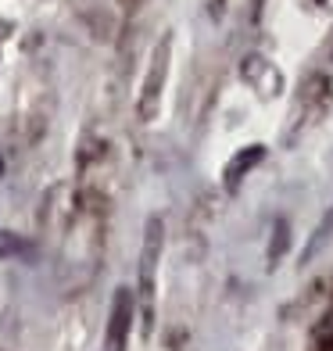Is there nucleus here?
<instances>
[{
  "label": "nucleus",
  "instance_id": "obj_1",
  "mask_svg": "<svg viewBox=\"0 0 333 351\" xmlns=\"http://www.w3.org/2000/svg\"><path fill=\"white\" fill-rule=\"evenodd\" d=\"M165 247V219L151 215L144 226V247H140V283H136V305L144 315V337L154 330V283H158V262Z\"/></svg>",
  "mask_w": 333,
  "mask_h": 351
},
{
  "label": "nucleus",
  "instance_id": "obj_12",
  "mask_svg": "<svg viewBox=\"0 0 333 351\" xmlns=\"http://www.w3.org/2000/svg\"><path fill=\"white\" fill-rule=\"evenodd\" d=\"M315 4H326V0H315Z\"/></svg>",
  "mask_w": 333,
  "mask_h": 351
},
{
  "label": "nucleus",
  "instance_id": "obj_7",
  "mask_svg": "<svg viewBox=\"0 0 333 351\" xmlns=\"http://www.w3.org/2000/svg\"><path fill=\"white\" fill-rule=\"evenodd\" d=\"M287 247H291V226H287V219H276V226H273V244H269V269H276V265L283 262Z\"/></svg>",
  "mask_w": 333,
  "mask_h": 351
},
{
  "label": "nucleus",
  "instance_id": "obj_9",
  "mask_svg": "<svg viewBox=\"0 0 333 351\" xmlns=\"http://www.w3.org/2000/svg\"><path fill=\"white\" fill-rule=\"evenodd\" d=\"M22 251H25V244L18 241V237L0 230V258H14V254H22Z\"/></svg>",
  "mask_w": 333,
  "mask_h": 351
},
{
  "label": "nucleus",
  "instance_id": "obj_4",
  "mask_svg": "<svg viewBox=\"0 0 333 351\" xmlns=\"http://www.w3.org/2000/svg\"><path fill=\"white\" fill-rule=\"evenodd\" d=\"M241 79L258 93L262 101H276L280 93L287 90V79H283V72H280L265 54H244V58H241Z\"/></svg>",
  "mask_w": 333,
  "mask_h": 351
},
{
  "label": "nucleus",
  "instance_id": "obj_5",
  "mask_svg": "<svg viewBox=\"0 0 333 351\" xmlns=\"http://www.w3.org/2000/svg\"><path fill=\"white\" fill-rule=\"evenodd\" d=\"M330 97H333L330 75H326V72H312V75L305 79V86H301V93H297V111H294L297 130L319 119L323 111H326V104H330Z\"/></svg>",
  "mask_w": 333,
  "mask_h": 351
},
{
  "label": "nucleus",
  "instance_id": "obj_3",
  "mask_svg": "<svg viewBox=\"0 0 333 351\" xmlns=\"http://www.w3.org/2000/svg\"><path fill=\"white\" fill-rule=\"evenodd\" d=\"M133 319H136L133 287H115V294H111V312H108V330H104V351H125L130 348Z\"/></svg>",
  "mask_w": 333,
  "mask_h": 351
},
{
  "label": "nucleus",
  "instance_id": "obj_10",
  "mask_svg": "<svg viewBox=\"0 0 333 351\" xmlns=\"http://www.w3.org/2000/svg\"><path fill=\"white\" fill-rule=\"evenodd\" d=\"M308 351H333V337L330 333H312V348Z\"/></svg>",
  "mask_w": 333,
  "mask_h": 351
},
{
  "label": "nucleus",
  "instance_id": "obj_2",
  "mask_svg": "<svg viewBox=\"0 0 333 351\" xmlns=\"http://www.w3.org/2000/svg\"><path fill=\"white\" fill-rule=\"evenodd\" d=\"M169 65H172V36L165 33L162 40L154 43V51H151V65H147L144 86H140V97H136L140 122H154L158 111H162V93H165V83H169Z\"/></svg>",
  "mask_w": 333,
  "mask_h": 351
},
{
  "label": "nucleus",
  "instance_id": "obj_11",
  "mask_svg": "<svg viewBox=\"0 0 333 351\" xmlns=\"http://www.w3.org/2000/svg\"><path fill=\"white\" fill-rule=\"evenodd\" d=\"M222 11H226V0H212V14H215V19H219Z\"/></svg>",
  "mask_w": 333,
  "mask_h": 351
},
{
  "label": "nucleus",
  "instance_id": "obj_6",
  "mask_svg": "<svg viewBox=\"0 0 333 351\" xmlns=\"http://www.w3.org/2000/svg\"><path fill=\"white\" fill-rule=\"evenodd\" d=\"M262 162H265V143H251V147L236 151V154L230 158L226 172H222V186H226L230 194H236V190H241V183H244Z\"/></svg>",
  "mask_w": 333,
  "mask_h": 351
},
{
  "label": "nucleus",
  "instance_id": "obj_8",
  "mask_svg": "<svg viewBox=\"0 0 333 351\" xmlns=\"http://www.w3.org/2000/svg\"><path fill=\"white\" fill-rule=\"evenodd\" d=\"M330 233H333V212H330V215H326V219L319 222V230H315V237H312V244L305 247V262H308L312 254H315V251H319V247H323V244L330 241Z\"/></svg>",
  "mask_w": 333,
  "mask_h": 351
}]
</instances>
